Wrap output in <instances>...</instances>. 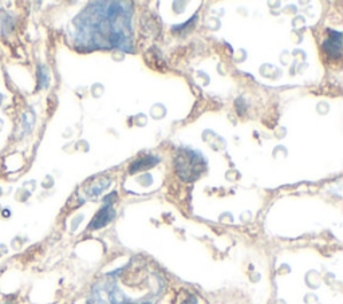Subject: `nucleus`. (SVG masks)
Here are the masks:
<instances>
[{
    "mask_svg": "<svg viewBox=\"0 0 343 304\" xmlns=\"http://www.w3.org/2000/svg\"><path fill=\"white\" fill-rule=\"evenodd\" d=\"M154 164H157V161L151 162V157L145 158V160H141V161L136 162V164L132 165V172H136V170H138V169H146V168H149V166L154 165Z\"/></svg>",
    "mask_w": 343,
    "mask_h": 304,
    "instance_id": "39448f33",
    "label": "nucleus"
},
{
    "mask_svg": "<svg viewBox=\"0 0 343 304\" xmlns=\"http://www.w3.org/2000/svg\"><path fill=\"white\" fill-rule=\"evenodd\" d=\"M125 3H92L79 16V39L97 48H129V14Z\"/></svg>",
    "mask_w": 343,
    "mask_h": 304,
    "instance_id": "f257e3e1",
    "label": "nucleus"
},
{
    "mask_svg": "<svg viewBox=\"0 0 343 304\" xmlns=\"http://www.w3.org/2000/svg\"><path fill=\"white\" fill-rule=\"evenodd\" d=\"M340 43H342V34L336 33V31H330V37L323 42V48L332 58H339Z\"/></svg>",
    "mask_w": 343,
    "mask_h": 304,
    "instance_id": "7ed1b4c3",
    "label": "nucleus"
},
{
    "mask_svg": "<svg viewBox=\"0 0 343 304\" xmlns=\"http://www.w3.org/2000/svg\"><path fill=\"white\" fill-rule=\"evenodd\" d=\"M177 161H181V164H177L178 173L185 180H196L205 170V162L201 156L192 150H185L181 156H178Z\"/></svg>",
    "mask_w": 343,
    "mask_h": 304,
    "instance_id": "f03ea898",
    "label": "nucleus"
},
{
    "mask_svg": "<svg viewBox=\"0 0 343 304\" xmlns=\"http://www.w3.org/2000/svg\"><path fill=\"white\" fill-rule=\"evenodd\" d=\"M114 215L115 213H114V210H113V208H111L110 204H109V205H105L104 208L101 209L100 212L96 215V217H94V220H92L90 228H91V229H100V228L105 227L106 224H109L111 220H113Z\"/></svg>",
    "mask_w": 343,
    "mask_h": 304,
    "instance_id": "20e7f679",
    "label": "nucleus"
}]
</instances>
